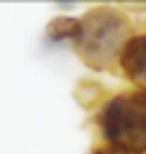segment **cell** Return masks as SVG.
Returning a JSON list of instances; mask_svg holds the SVG:
<instances>
[{
	"label": "cell",
	"instance_id": "6da1fadb",
	"mask_svg": "<svg viewBox=\"0 0 146 154\" xmlns=\"http://www.w3.org/2000/svg\"><path fill=\"white\" fill-rule=\"evenodd\" d=\"M133 38V23L120 8L97 5L80 18L75 49L82 62L95 69H110L120 62L126 44Z\"/></svg>",
	"mask_w": 146,
	"mask_h": 154
},
{
	"label": "cell",
	"instance_id": "5b68a950",
	"mask_svg": "<svg viewBox=\"0 0 146 154\" xmlns=\"http://www.w3.org/2000/svg\"><path fill=\"white\" fill-rule=\"evenodd\" d=\"M75 95H77V100H80L85 108H90V105H103L105 100H103V90H100V85H95V82H82L80 88L75 90Z\"/></svg>",
	"mask_w": 146,
	"mask_h": 154
},
{
	"label": "cell",
	"instance_id": "3957f363",
	"mask_svg": "<svg viewBox=\"0 0 146 154\" xmlns=\"http://www.w3.org/2000/svg\"><path fill=\"white\" fill-rule=\"evenodd\" d=\"M118 69L138 90H146V33H133L120 54Z\"/></svg>",
	"mask_w": 146,
	"mask_h": 154
},
{
	"label": "cell",
	"instance_id": "7a4b0ae2",
	"mask_svg": "<svg viewBox=\"0 0 146 154\" xmlns=\"http://www.w3.org/2000/svg\"><path fill=\"white\" fill-rule=\"evenodd\" d=\"M103 144L128 154H146V90H128L105 98L97 110Z\"/></svg>",
	"mask_w": 146,
	"mask_h": 154
},
{
	"label": "cell",
	"instance_id": "277c9868",
	"mask_svg": "<svg viewBox=\"0 0 146 154\" xmlns=\"http://www.w3.org/2000/svg\"><path fill=\"white\" fill-rule=\"evenodd\" d=\"M77 28H80V18H54V21H49L46 26V44H75L77 38Z\"/></svg>",
	"mask_w": 146,
	"mask_h": 154
},
{
	"label": "cell",
	"instance_id": "8992f818",
	"mask_svg": "<svg viewBox=\"0 0 146 154\" xmlns=\"http://www.w3.org/2000/svg\"><path fill=\"white\" fill-rule=\"evenodd\" d=\"M90 154H128V152H123V149H115V146H108V144H97V146L92 149Z\"/></svg>",
	"mask_w": 146,
	"mask_h": 154
}]
</instances>
